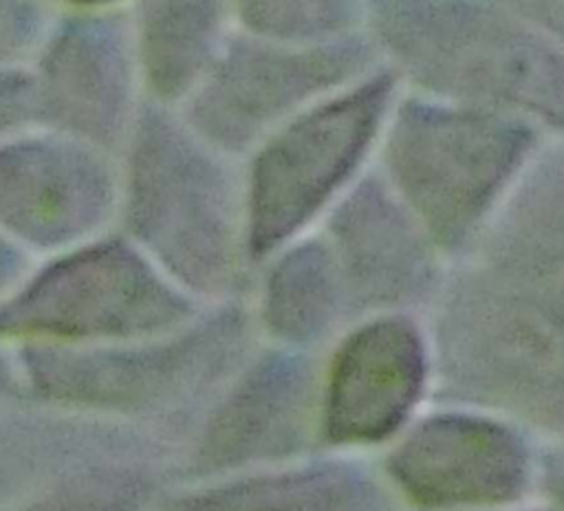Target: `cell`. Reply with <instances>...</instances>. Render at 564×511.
<instances>
[{
	"mask_svg": "<svg viewBox=\"0 0 564 511\" xmlns=\"http://www.w3.org/2000/svg\"><path fill=\"white\" fill-rule=\"evenodd\" d=\"M37 115L93 145L110 148L130 112L132 66L126 26L115 15L64 22L40 64Z\"/></svg>",
	"mask_w": 564,
	"mask_h": 511,
	"instance_id": "52a82bcc",
	"label": "cell"
},
{
	"mask_svg": "<svg viewBox=\"0 0 564 511\" xmlns=\"http://www.w3.org/2000/svg\"><path fill=\"white\" fill-rule=\"evenodd\" d=\"M423 381V350L403 319L357 330L339 350L328 385V432L339 441H372L408 414Z\"/></svg>",
	"mask_w": 564,
	"mask_h": 511,
	"instance_id": "9c48e42d",
	"label": "cell"
},
{
	"mask_svg": "<svg viewBox=\"0 0 564 511\" xmlns=\"http://www.w3.org/2000/svg\"><path fill=\"white\" fill-rule=\"evenodd\" d=\"M115 203L99 154L64 139L0 148V225L35 247H59L97 229Z\"/></svg>",
	"mask_w": 564,
	"mask_h": 511,
	"instance_id": "8992f818",
	"label": "cell"
},
{
	"mask_svg": "<svg viewBox=\"0 0 564 511\" xmlns=\"http://www.w3.org/2000/svg\"><path fill=\"white\" fill-rule=\"evenodd\" d=\"M37 115L35 81L20 73H0V134Z\"/></svg>",
	"mask_w": 564,
	"mask_h": 511,
	"instance_id": "2e32d148",
	"label": "cell"
},
{
	"mask_svg": "<svg viewBox=\"0 0 564 511\" xmlns=\"http://www.w3.org/2000/svg\"><path fill=\"white\" fill-rule=\"evenodd\" d=\"M42 13L26 2H0V64L22 55L37 37Z\"/></svg>",
	"mask_w": 564,
	"mask_h": 511,
	"instance_id": "9a60e30c",
	"label": "cell"
},
{
	"mask_svg": "<svg viewBox=\"0 0 564 511\" xmlns=\"http://www.w3.org/2000/svg\"><path fill=\"white\" fill-rule=\"evenodd\" d=\"M339 280L319 242L289 251L271 271L262 300L267 326L284 339H311L337 308Z\"/></svg>",
	"mask_w": 564,
	"mask_h": 511,
	"instance_id": "7c38bea8",
	"label": "cell"
},
{
	"mask_svg": "<svg viewBox=\"0 0 564 511\" xmlns=\"http://www.w3.org/2000/svg\"><path fill=\"white\" fill-rule=\"evenodd\" d=\"M394 474L425 504H478L513 496L524 480L520 443L482 418L441 416L397 452Z\"/></svg>",
	"mask_w": 564,
	"mask_h": 511,
	"instance_id": "ba28073f",
	"label": "cell"
},
{
	"mask_svg": "<svg viewBox=\"0 0 564 511\" xmlns=\"http://www.w3.org/2000/svg\"><path fill=\"white\" fill-rule=\"evenodd\" d=\"M20 269H22V256L13 244H9L0 236V291L20 275Z\"/></svg>",
	"mask_w": 564,
	"mask_h": 511,
	"instance_id": "e0dca14e",
	"label": "cell"
},
{
	"mask_svg": "<svg viewBox=\"0 0 564 511\" xmlns=\"http://www.w3.org/2000/svg\"><path fill=\"white\" fill-rule=\"evenodd\" d=\"M128 225L145 249L196 293L238 278V209L227 170L165 112L148 108L134 132Z\"/></svg>",
	"mask_w": 564,
	"mask_h": 511,
	"instance_id": "6da1fadb",
	"label": "cell"
},
{
	"mask_svg": "<svg viewBox=\"0 0 564 511\" xmlns=\"http://www.w3.org/2000/svg\"><path fill=\"white\" fill-rule=\"evenodd\" d=\"M388 97L377 79L293 119L260 150L247 203V249L264 258L293 236L346 181Z\"/></svg>",
	"mask_w": 564,
	"mask_h": 511,
	"instance_id": "3957f363",
	"label": "cell"
},
{
	"mask_svg": "<svg viewBox=\"0 0 564 511\" xmlns=\"http://www.w3.org/2000/svg\"><path fill=\"white\" fill-rule=\"evenodd\" d=\"M242 330L240 311L227 308L163 346L108 355L40 350L31 363L37 381L59 394L93 401H137L174 383L185 370L212 363L240 341Z\"/></svg>",
	"mask_w": 564,
	"mask_h": 511,
	"instance_id": "30bf717a",
	"label": "cell"
},
{
	"mask_svg": "<svg viewBox=\"0 0 564 511\" xmlns=\"http://www.w3.org/2000/svg\"><path fill=\"white\" fill-rule=\"evenodd\" d=\"M357 57L348 44L238 40L200 84L189 123L216 148L240 152L295 106L346 77Z\"/></svg>",
	"mask_w": 564,
	"mask_h": 511,
	"instance_id": "277c9868",
	"label": "cell"
},
{
	"mask_svg": "<svg viewBox=\"0 0 564 511\" xmlns=\"http://www.w3.org/2000/svg\"><path fill=\"white\" fill-rule=\"evenodd\" d=\"M192 302L132 247L108 240L37 273L0 306L2 335L90 339L137 337L172 328Z\"/></svg>",
	"mask_w": 564,
	"mask_h": 511,
	"instance_id": "7a4b0ae2",
	"label": "cell"
},
{
	"mask_svg": "<svg viewBox=\"0 0 564 511\" xmlns=\"http://www.w3.org/2000/svg\"><path fill=\"white\" fill-rule=\"evenodd\" d=\"M297 368L291 359L271 357L218 418L212 434V454L218 458H240L267 438L264 434L282 421V405L291 401Z\"/></svg>",
	"mask_w": 564,
	"mask_h": 511,
	"instance_id": "4fadbf2b",
	"label": "cell"
},
{
	"mask_svg": "<svg viewBox=\"0 0 564 511\" xmlns=\"http://www.w3.org/2000/svg\"><path fill=\"white\" fill-rule=\"evenodd\" d=\"M392 165L438 231L467 225L520 152V134L482 117L410 112L392 139Z\"/></svg>",
	"mask_w": 564,
	"mask_h": 511,
	"instance_id": "5b68a950",
	"label": "cell"
},
{
	"mask_svg": "<svg viewBox=\"0 0 564 511\" xmlns=\"http://www.w3.org/2000/svg\"><path fill=\"white\" fill-rule=\"evenodd\" d=\"M220 9L212 2H145L139 13V53L150 90L176 99L203 75L216 48Z\"/></svg>",
	"mask_w": 564,
	"mask_h": 511,
	"instance_id": "8fae6325",
	"label": "cell"
},
{
	"mask_svg": "<svg viewBox=\"0 0 564 511\" xmlns=\"http://www.w3.org/2000/svg\"><path fill=\"white\" fill-rule=\"evenodd\" d=\"M240 18L269 40L293 42L335 31L346 20V11L326 2H247Z\"/></svg>",
	"mask_w": 564,
	"mask_h": 511,
	"instance_id": "5bb4252c",
	"label": "cell"
}]
</instances>
